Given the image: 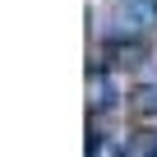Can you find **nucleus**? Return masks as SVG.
Returning <instances> with one entry per match:
<instances>
[{
  "label": "nucleus",
  "instance_id": "1",
  "mask_svg": "<svg viewBox=\"0 0 157 157\" xmlns=\"http://www.w3.org/2000/svg\"><path fill=\"white\" fill-rule=\"evenodd\" d=\"M157 23V0H120L111 14V33L116 37H139Z\"/></svg>",
  "mask_w": 157,
  "mask_h": 157
},
{
  "label": "nucleus",
  "instance_id": "4",
  "mask_svg": "<svg viewBox=\"0 0 157 157\" xmlns=\"http://www.w3.org/2000/svg\"><path fill=\"white\" fill-rule=\"evenodd\" d=\"M148 157H157V139H152V148H148Z\"/></svg>",
  "mask_w": 157,
  "mask_h": 157
},
{
  "label": "nucleus",
  "instance_id": "3",
  "mask_svg": "<svg viewBox=\"0 0 157 157\" xmlns=\"http://www.w3.org/2000/svg\"><path fill=\"white\" fill-rule=\"evenodd\" d=\"M139 111H157V88H139Z\"/></svg>",
  "mask_w": 157,
  "mask_h": 157
},
{
  "label": "nucleus",
  "instance_id": "2",
  "mask_svg": "<svg viewBox=\"0 0 157 157\" xmlns=\"http://www.w3.org/2000/svg\"><path fill=\"white\" fill-rule=\"evenodd\" d=\"M88 157H125V152H120V143H116V139H106V134H97V139L88 143Z\"/></svg>",
  "mask_w": 157,
  "mask_h": 157
}]
</instances>
